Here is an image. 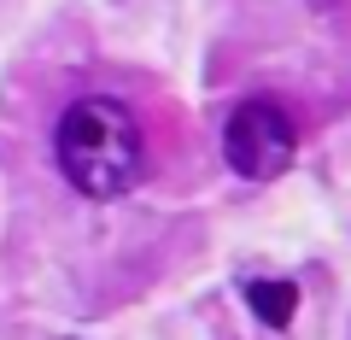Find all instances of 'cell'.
Wrapping results in <instances>:
<instances>
[{
  "label": "cell",
  "mask_w": 351,
  "mask_h": 340,
  "mask_svg": "<svg viewBox=\"0 0 351 340\" xmlns=\"http://www.w3.org/2000/svg\"><path fill=\"white\" fill-rule=\"evenodd\" d=\"M299 152V129H293L287 106L276 100H240L223 124V164L246 182H269L281 177Z\"/></svg>",
  "instance_id": "cell-2"
},
{
  "label": "cell",
  "mask_w": 351,
  "mask_h": 340,
  "mask_svg": "<svg viewBox=\"0 0 351 340\" xmlns=\"http://www.w3.org/2000/svg\"><path fill=\"white\" fill-rule=\"evenodd\" d=\"M53 159H59V177L82 200H117L135 188L141 164H147L141 117L123 100L88 94V100L64 106L59 129H53Z\"/></svg>",
  "instance_id": "cell-1"
},
{
  "label": "cell",
  "mask_w": 351,
  "mask_h": 340,
  "mask_svg": "<svg viewBox=\"0 0 351 340\" xmlns=\"http://www.w3.org/2000/svg\"><path fill=\"white\" fill-rule=\"evenodd\" d=\"M246 305L258 311V323L287 328L299 311V293H293V282H246Z\"/></svg>",
  "instance_id": "cell-3"
}]
</instances>
